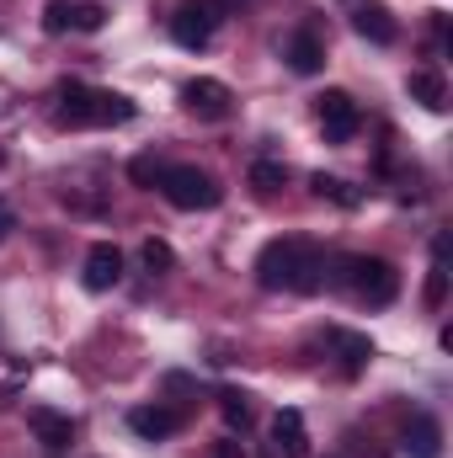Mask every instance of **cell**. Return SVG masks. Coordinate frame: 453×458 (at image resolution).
Segmentation results:
<instances>
[{
	"label": "cell",
	"mask_w": 453,
	"mask_h": 458,
	"mask_svg": "<svg viewBox=\"0 0 453 458\" xmlns=\"http://www.w3.org/2000/svg\"><path fill=\"white\" fill-rule=\"evenodd\" d=\"M406 454L411 458H443V427H438V416H416V421H411Z\"/></svg>",
	"instance_id": "16"
},
{
	"label": "cell",
	"mask_w": 453,
	"mask_h": 458,
	"mask_svg": "<svg viewBox=\"0 0 453 458\" xmlns=\"http://www.w3.org/2000/svg\"><path fill=\"white\" fill-rule=\"evenodd\" d=\"M11 229H16V214H11V208H5V203H0V240H5V234H11Z\"/></svg>",
	"instance_id": "27"
},
{
	"label": "cell",
	"mask_w": 453,
	"mask_h": 458,
	"mask_svg": "<svg viewBox=\"0 0 453 458\" xmlns=\"http://www.w3.org/2000/svg\"><path fill=\"white\" fill-rule=\"evenodd\" d=\"M229 86L225 81H214V75H203V81H187L182 86V107L192 117H203V123H225L229 117Z\"/></svg>",
	"instance_id": "5"
},
{
	"label": "cell",
	"mask_w": 453,
	"mask_h": 458,
	"mask_svg": "<svg viewBox=\"0 0 453 458\" xmlns=\"http://www.w3.org/2000/svg\"><path fill=\"white\" fill-rule=\"evenodd\" d=\"M256 283L267 293H321L326 283V250L315 240H267L261 256H256Z\"/></svg>",
	"instance_id": "1"
},
{
	"label": "cell",
	"mask_w": 453,
	"mask_h": 458,
	"mask_svg": "<svg viewBox=\"0 0 453 458\" xmlns=\"http://www.w3.org/2000/svg\"><path fill=\"white\" fill-rule=\"evenodd\" d=\"M326 342L337 346V357H341V373L346 378H357L368 362H373V342L363 336V331H326Z\"/></svg>",
	"instance_id": "13"
},
{
	"label": "cell",
	"mask_w": 453,
	"mask_h": 458,
	"mask_svg": "<svg viewBox=\"0 0 453 458\" xmlns=\"http://www.w3.org/2000/svg\"><path fill=\"white\" fill-rule=\"evenodd\" d=\"M219 416H225L229 432H245V427H251V394L225 389V394H219Z\"/></svg>",
	"instance_id": "20"
},
{
	"label": "cell",
	"mask_w": 453,
	"mask_h": 458,
	"mask_svg": "<svg viewBox=\"0 0 453 458\" xmlns=\"http://www.w3.org/2000/svg\"><path fill=\"white\" fill-rule=\"evenodd\" d=\"M209 458H245V443L225 437V443H214V454H209Z\"/></svg>",
	"instance_id": "26"
},
{
	"label": "cell",
	"mask_w": 453,
	"mask_h": 458,
	"mask_svg": "<svg viewBox=\"0 0 453 458\" xmlns=\"http://www.w3.org/2000/svg\"><path fill=\"white\" fill-rule=\"evenodd\" d=\"M0 160H5V155H0Z\"/></svg>",
	"instance_id": "28"
},
{
	"label": "cell",
	"mask_w": 453,
	"mask_h": 458,
	"mask_svg": "<svg viewBox=\"0 0 453 458\" xmlns=\"http://www.w3.org/2000/svg\"><path fill=\"white\" fill-rule=\"evenodd\" d=\"M272 454L278 458H304L310 454V432H304V416H299V411H278V416H272Z\"/></svg>",
	"instance_id": "10"
},
{
	"label": "cell",
	"mask_w": 453,
	"mask_h": 458,
	"mask_svg": "<svg viewBox=\"0 0 453 458\" xmlns=\"http://www.w3.org/2000/svg\"><path fill=\"white\" fill-rule=\"evenodd\" d=\"M128 427H133V437H144V443H166V437L182 427V416L166 411V405H139V411H128Z\"/></svg>",
	"instance_id": "11"
},
{
	"label": "cell",
	"mask_w": 453,
	"mask_h": 458,
	"mask_svg": "<svg viewBox=\"0 0 453 458\" xmlns=\"http://www.w3.org/2000/svg\"><path fill=\"white\" fill-rule=\"evenodd\" d=\"M27 427L38 432V443H43L48 454H64V448L75 443V421L59 416V411H48V405H32V411H27Z\"/></svg>",
	"instance_id": "9"
},
{
	"label": "cell",
	"mask_w": 453,
	"mask_h": 458,
	"mask_svg": "<svg viewBox=\"0 0 453 458\" xmlns=\"http://www.w3.org/2000/svg\"><path fill=\"white\" fill-rule=\"evenodd\" d=\"M59 128H91V86H59V107H54Z\"/></svg>",
	"instance_id": "14"
},
{
	"label": "cell",
	"mask_w": 453,
	"mask_h": 458,
	"mask_svg": "<svg viewBox=\"0 0 453 458\" xmlns=\"http://www.w3.org/2000/svg\"><path fill=\"white\" fill-rule=\"evenodd\" d=\"M315 113H321V133H326L331 144H346V139L363 128V113H357V102H352L346 91H326V97L315 102Z\"/></svg>",
	"instance_id": "6"
},
{
	"label": "cell",
	"mask_w": 453,
	"mask_h": 458,
	"mask_svg": "<svg viewBox=\"0 0 453 458\" xmlns=\"http://www.w3.org/2000/svg\"><path fill=\"white\" fill-rule=\"evenodd\" d=\"M310 187H315V198H331V203H341V208H357V203H363V192H357V187H346L341 176H326V171H315V176H310Z\"/></svg>",
	"instance_id": "18"
},
{
	"label": "cell",
	"mask_w": 453,
	"mask_h": 458,
	"mask_svg": "<svg viewBox=\"0 0 453 458\" xmlns=\"http://www.w3.org/2000/svg\"><path fill=\"white\" fill-rule=\"evenodd\" d=\"M406 91H411V102H422L427 113H443V107H449V81H443L438 70H411Z\"/></svg>",
	"instance_id": "15"
},
{
	"label": "cell",
	"mask_w": 453,
	"mask_h": 458,
	"mask_svg": "<svg viewBox=\"0 0 453 458\" xmlns=\"http://www.w3.org/2000/svg\"><path fill=\"white\" fill-rule=\"evenodd\" d=\"M443 299H449V272H443V267H432V277H427V304L438 310Z\"/></svg>",
	"instance_id": "24"
},
{
	"label": "cell",
	"mask_w": 453,
	"mask_h": 458,
	"mask_svg": "<svg viewBox=\"0 0 453 458\" xmlns=\"http://www.w3.org/2000/svg\"><path fill=\"white\" fill-rule=\"evenodd\" d=\"M117 123H133V102L117 91H91V128H117Z\"/></svg>",
	"instance_id": "17"
},
{
	"label": "cell",
	"mask_w": 453,
	"mask_h": 458,
	"mask_svg": "<svg viewBox=\"0 0 453 458\" xmlns=\"http://www.w3.org/2000/svg\"><path fill=\"white\" fill-rule=\"evenodd\" d=\"M337 288H346L357 304H368V310H384V304H395V293H400V272L384 261V256H337V277H331Z\"/></svg>",
	"instance_id": "2"
},
{
	"label": "cell",
	"mask_w": 453,
	"mask_h": 458,
	"mask_svg": "<svg viewBox=\"0 0 453 458\" xmlns=\"http://www.w3.org/2000/svg\"><path fill=\"white\" fill-rule=\"evenodd\" d=\"M160 192H166V203L182 208V214H209V208L225 203V187H219L209 171H198V165H166Z\"/></svg>",
	"instance_id": "3"
},
{
	"label": "cell",
	"mask_w": 453,
	"mask_h": 458,
	"mask_svg": "<svg viewBox=\"0 0 453 458\" xmlns=\"http://www.w3.org/2000/svg\"><path fill=\"white\" fill-rule=\"evenodd\" d=\"M160 176H166V165H160L155 155H133V160H128V182H133V187H160Z\"/></svg>",
	"instance_id": "21"
},
{
	"label": "cell",
	"mask_w": 453,
	"mask_h": 458,
	"mask_svg": "<svg viewBox=\"0 0 453 458\" xmlns=\"http://www.w3.org/2000/svg\"><path fill=\"white\" fill-rule=\"evenodd\" d=\"M139 261L160 277V272H171V267H176V250H171L166 240H144V245H139Z\"/></svg>",
	"instance_id": "22"
},
{
	"label": "cell",
	"mask_w": 453,
	"mask_h": 458,
	"mask_svg": "<svg viewBox=\"0 0 453 458\" xmlns=\"http://www.w3.org/2000/svg\"><path fill=\"white\" fill-rule=\"evenodd\" d=\"M43 27H48V32H70V5H48Z\"/></svg>",
	"instance_id": "25"
},
{
	"label": "cell",
	"mask_w": 453,
	"mask_h": 458,
	"mask_svg": "<svg viewBox=\"0 0 453 458\" xmlns=\"http://www.w3.org/2000/svg\"><path fill=\"white\" fill-rule=\"evenodd\" d=\"M117 277H123V250H117L113 240H97L86 250V288L107 293V288H117Z\"/></svg>",
	"instance_id": "7"
},
{
	"label": "cell",
	"mask_w": 453,
	"mask_h": 458,
	"mask_svg": "<svg viewBox=\"0 0 453 458\" xmlns=\"http://www.w3.org/2000/svg\"><path fill=\"white\" fill-rule=\"evenodd\" d=\"M283 59H288L294 75H321V70H326V43H321V32H315V27H299V32L288 38Z\"/></svg>",
	"instance_id": "8"
},
{
	"label": "cell",
	"mask_w": 453,
	"mask_h": 458,
	"mask_svg": "<svg viewBox=\"0 0 453 458\" xmlns=\"http://www.w3.org/2000/svg\"><path fill=\"white\" fill-rule=\"evenodd\" d=\"M352 27H357V32H363L368 43H379V48L400 38V27H395V16H389V11H384L379 0H363V5L352 11Z\"/></svg>",
	"instance_id": "12"
},
{
	"label": "cell",
	"mask_w": 453,
	"mask_h": 458,
	"mask_svg": "<svg viewBox=\"0 0 453 458\" xmlns=\"http://www.w3.org/2000/svg\"><path fill=\"white\" fill-rule=\"evenodd\" d=\"M102 21H107V11H102L97 0H81V5H70V27H75V32H102Z\"/></svg>",
	"instance_id": "23"
},
{
	"label": "cell",
	"mask_w": 453,
	"mask_h": 458,
	"mask_svg": "<svg viewBox=\"0 0 453 458\" xmlns=\"http://www.w3.org/2000/svg\"><path fill=\"white\" fill-rule=\"evenodd\" d=\"M219 21H225V5H219V0H187V5L171 16V38H176L182 48H209V38H214Z\"/></svg>",
	"instance_id": "4"
},
{
	"label": "cell",
	"mask_w": 453,
	"mask_h": 458,
	"mask_svg": "<svg viewBox=\"0 0 453 458\" xmlns=\"http://www.w3.org/2000/svg\"><path fill=\"white\" fill-rule=\"evenodd\" d=\"M283 182H288V171H283L278 160H256V165H251V192H256V198H278Z\"/></svg>",
	"instance_id": "19"
}]
</instances>
